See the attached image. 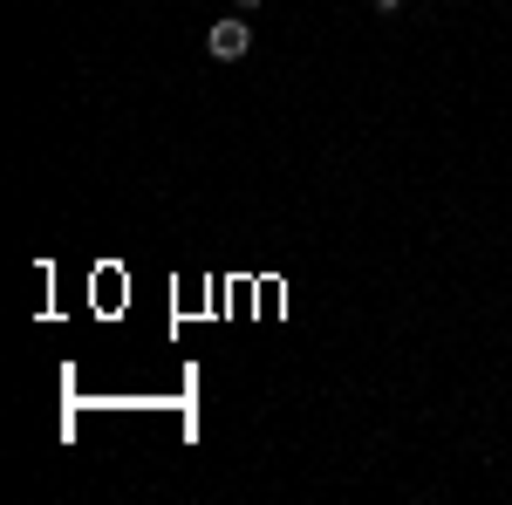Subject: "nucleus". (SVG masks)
<instances>
[{
  "instance_id": "obj_1",
  "label": "nucleus",
  "mask_w": 512,
  "mask_h": 505,
  "mask_svg": "<svg viewBox=\"0 0 512 505\" xmlns=\"http://www.w3.org/2000/svg\"><path fill=\"white\" fill-rule=\"evenodd\" d=\"M246 48H253V28L246 21H212V35H205V55L212 62H239Z\"/></svg>"
},
{
  "instance_id": "obj_3",
  "label": "nucleus",
  "mask_w": 512,
  "mask_h": 505,
  "mask_svg": "<svg viewBox=\"0 0 512 505\" xmlns=\"http://www.w3.org/2000/svg\"><path fill=\"white\" fill-rule=\"evenodd\" d=\"M233 7H239V14H253V7H260V0H233Z\"/></svg>"
},
{
  "instance_id": "obj_2",
  "label": "nucleus",
  "mask_w": 512,
  "mask_h": 505,
  "mask_svg": "<svg viewBox=\"0 0 512 505\" xmlns=\"http://www.w3.org/2000/svg\"><path fill=\"white\" fill-rule=\"evenodd\" d=\"M396 7H403V0H376V14H396Z\"/></svg>"
}]
</instances>
